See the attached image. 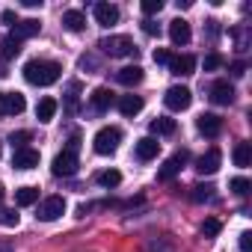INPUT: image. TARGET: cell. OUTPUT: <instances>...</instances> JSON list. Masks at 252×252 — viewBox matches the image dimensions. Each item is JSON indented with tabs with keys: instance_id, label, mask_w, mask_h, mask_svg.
I'll return each mask as SVG.
<instances>
[{
	"instance_id": "cell-1",
	"label": "cell",
	"mask_w": 252,
	"mask_h": 252,
	"mask_svg": "<svg viewBox=\"0 0 252 252\" xmlns=\"http://www.w3.org/2000/svg\"><path fill=\"white\" fill-rule=\"evenodd\" d=\"M60 74H63V65L54 63V60H30V63H24V77L33 86H51V83L60 80Z\"/></svg>"
},
{
	"instance_id": "cell-2",
	"label": "cell",
	"mask_w": 252,
	"mask_h": 252,
	"mask_svg": "<svg viewBox=\"0 0 252 252\" xmlns=\"http://www.w3.org/2000/svg\"><path fill=\"white\" fill-rule=\"evenodd\" d=\"M119 143H122V131L113 128V125H107V128H101V131L95 134L92 149H95L98 155H113V152L119 149Z\"/></svg>"
},
{
	"instance_id": "cell-3",
	"label": "cell",
	"mask_w": 252,
	"mask_h": 252,
	"mask_svg": "<svg viewBox=\"0 0 252 252\" xmlns=\"http://www.w3.org/2000/svg\"><path fill=\"white\" fill-rule=\"evenodd\" d=\"M98 48H101L107 57H131V54L137 51L128 36H104V39L98 42Z\"/></svg>"
},
{
	"instance_id": "cell-4",
	"label": "cell",
	"mask_w": 252,
	"mask_h": 252,
	"mask_svg": "<svg viewBox=\"0 0 252 252\" xmlns=\"http://www.w3.org/2000/svg\"><path fill=\"white\" fill-rule=\"evenodd\" d=\"M163 104H166L169 110L181 113V110H187V107L193 104V92H190L187 86H169L166 95H163Z\"/></svg>"
},
{
	"instance_id": "cell-5",
	"label": "cell",
	"mask_w": 252,
	"mask_h": 252,
	"mask_svg": "<svg viewBox=\"0 0 252 252\" xmlns=\"http://www.w3.org/2000/svg\"><path fill=\"white\" fill-rule=\"evenodd\" d=\"M63 214H65V199H63V196H48V199L39 205L36 220H42V222H54V220H60Z\"/></svg>"
},
{
	"instance_id": "cell-6",
	"label": "cell",
	"mask_w": 252,
	"mask_h": 252,
	"mask_svg": "<svg viewBox=\"0 0 252 252\" xmlns=\"http://www.w3.org/2000/svg\"><path fill=\"white\" fill-rule=\"evenodd\" d=\"M77 152H60L57 158H54V166H51V172L57 175V178H68V175H74L77 172Z\"/></svg>"
},
{
	"instance_id": "cell-7",
	"label": "cell",
	"mask_w": 252,
	"mask_h": 252,
	"mask_svg": "<svg viewBox=\"0 0 252 252\" xmlns=\"http://www.w3.org/2000/svg\"><path fill=\"white\" fill-rule=\"evenodd\" d=\"M187 160H190V152H187V149L175 152V155H172V158H169L160 169H158V181H172V178L184 169V163H187Z\"/></svg>"
},
{
	"instance_id": "cell-8",
	"label": "cell",
	"mask_w": 252,
	"mask_h": 252,
	"mask_svg": "<svg viewBox=\"0 0 252 252\" xmlns=\"http://www.w3.org/2000/svg\"><path fill=\"white\" fill-rule=\"evenodd\" d=\"M27 101L21 92H0V116H18L24 113Z\"/></svg>"
},
{
	"instance_id": "cell-9",
	"label": "cell",
	"mask_w": 252,
	"mask_h": 252,
	"mask_svg": "<svg viewBox=\"0 0 252 252\" xmlns=\"http://www.w3.org/2000/svg\"><path fill=\"white\" fill-rule=\"evenodd\" d=\"M220 163H222L220 149H208V152L196 160V172H199V175H214V172L220 169Z\"/></svg>"
},
{
	"instance_id": "cell-10",
	"label": "cell",
	"mask_w": 252,
	"mask_h": 252,
	"mask_svg": "<svg viewBox=\"0 0 252 252\" xmlns=\"http://www.w3.org/2000/svg\"><path fill=\"white\" fill-rule=\"evenodd\" d=\"M196 128H199V134H205V137H220L222 119H220L217 113H202V116L196 119Z\"/></svg>"
},
{
	"instance_id": "cell-11",
	"label": "cell",
	"mask_w": 252,
	"mask_h": 252,
	"mask_svg": "<svg viewBox=\"0 0 252 252\" xmlns=\"http://www.w3.org/2000/svg\"><path fill=\"white\" fill-rule=\"evenodd\" d=\"M211 101L220 104V107H228V104L234 101V86H231L228 80H217V83L211 86Z\"/></svg>"
},
{
	"instance_id": "cell-12",
	"label": "cell",
	"mask_w": 252,
	"mask_h": 252,
	"mask_svg": "<svg viewBox=\"0 0 252 252\" xmlns=\"http://www.w3.org/2000/svg\"><path fill=\"white\" fill-rule=\"evenodd\" d=\"M12 166L15 169H36L39 166V152L36 149H15V155H12Z\"/></svg>"
},
{
	"instance_id": "cell-13",
	"label": "cell",
	"mask_w": 252,
	"mask_h": 252,
	"mask_svg": "<svg viewBox=\"0 0 252 252\" xmlns=\"http://www.w3.org/2000/svg\"><path fill=\"white\" fill-rule=\"evenodd\" d=\"M143 68L140 65H125V68H119L116 71V80L122 83V86H128V89H134V86H140L143 83Z\"/></svg>"
},
{
	"instance_id": "cell-14",
	"label": "cell",
	"mask_w": 252,
	"mask_h": 252,
	"mask_svg": "<svg viewBox=\"0 0 252 252\" xmlns=\"http://www.w3.org/2000/svg\"><path fill=\"white\" fill-rule=\"evenodd\" d=\"M39 30H42V24H39L36 18H24V21L12 24V33H9V36H15L18 42H24V39H33V36H39Z\"/></svg>"
},
{
	"instance_id": "cell-15",
	"label": "cell",
	"mask_w": 252,
	"mask_h": 252,
	"mask_svg": "<svg viewBox=\"0 0 252 252\" xmlns=\"http://www.w3.org/2000/svg\"><path fill=\"white\" fill-rule=\"evenodd\" d=\"M95 21L101 24V27H113L116 21H119V9L113 6V3H95Z\"/></svg>"
},
{
	"instance_id": "cell-16",
	"label": "cell",
	"mask_w": 252,
	"mask_h": 252,
	"mask_svg": "<svg viewBox=\"0 0 252 252\" xmlns=\"http://www.w3.org/2000/svg\"><path fill=\"white\" fill-rule=\"evenodd\" d=\"M169 39H172V45H187L190 42V24L184 21V18H175V21H169Z\"/></svg>"
},
{
	"instance_id": "cell-17",
	"label": "cell",
	"mask_w": 252,
	"mask_h": 252,
	"mask_svg": "<svg viewBox=\"0 0 252 252\" xmlns=\"http://www.w3.org/2000/svg\"><path fill=\"white\" fill-rule=\"evenodd\" d=\"M89 104H92L95 113H107V110L113 107V92H110L107 86H98V89L89 95Z\"/></svg>"
},
{
	"instance_id": "cell-18",
	"label": "cell",
	"mask_w": 252,
	"mask_h": 252,
	"mask_svg": "<svg viewBox=\"0 0 252 252\" xmlns=\"http://www.w3.org/2000/svg\"><path fill=\"white\" fill-rule=\"evenodd\" d=\"M193 68H196V60H193L190 54L172 57V63H169V71H172L175 77H187V74H193Z\"/></svg>"
},
{
	"instance_id": "cell-19",
	"label": "cell",
	"mask_w": 252,
	"mask_h": 252,
	"mask_svg": "<svg viewBox=\"0 0 252 252\" xmlns=\"http://www.w3.org/2000/svg\"><path fill=\"white\" fill-rule=\"evenodd\" d=\"M158 152H160V143H158L155 137H143V140H137V158H140V160H155Z\"/></svg>"
},
{
	"instance_id": "cell-20",
	"label": "cell",
	"mask_w": 252,
	"mask_h": 252,
	"mask_svg": "<svg viewBox=\"0 0 252 252\" xmlns=\"http://www.w3.org/2000/svg\"><path fill=\"white\" fill-rule=\"evenodd\" d=\"M140 110H143V98H140V95H122V98H119V113H122V116L131 119V116H137Z\"/></svg>"
},
{
	"instance_id": "cell-21",
	"label": "cell",
	"mask_w": 252,
	"mask_h": 252,
	"mask_svg": "<svg viewBox=\"0 0 252 252\" xmlns=\"http://www.w3.org/2000/svg\"><path fill=\"white\" fill-rule=\"evenodd\" d=\"M63 27L71 30V33H80L86 27V15L80 9H68V12H63Z\"/></svg>"
},
{
	"instance_id": "cell-22",
	"label": "cell",
	"mask_w": 252,
	"mask_h": 252,
	"mask_svg": "<svg viewBox=\"0 0 252 252\" xmlns=\"http://www.w3.org/2000/svg\"><path fill=\"white\" fill-rule=\"evenodd\" d=\"M152 134H158V137H169V134H175V119H169V116H158V119H152Z\"/></svg>"
},
{
	"instance_id": "cell-23",
	"label": "cell",
	"mask_w": 252,
	"mask_h": 252,
	"mask_svg": "<svg viewBox=\"0 0 252 252\" xmlns=\"http://www.w3.org/2000/svg\"><path fill=\"white\" fill-rule=\"evenodd\" d=\"M39 202V187H18L15 190V205L18 208H30Z\"/></svg>"
},
{
	"instance_id": "cell-24",
	"label": "cell",
	"mask_w": 252,
	"mask_h": 252,
	"mask_svg": "<svg viewBox=\"0 0 252 252\" xmlns=\"http://www.w3.org/2000/svg\"><path fill=\"white\" fill-rule=\"evenodd\" d=\"M57 116V101L54 98H42L39 104H36V119L39 122H51Z\"/></svg>"
},
{
	"instance_id": "cell-25",
	"label": "cell",
	"mask_w": 252,
	"mask_h": 252,
	"mask_svg": "<svg viewBox=\"0 0 252 252\" xmlns=\"http://www.w3.org/2000/svg\"><path fill=\"white\" fill-rule=\"evenodd\" d=\"M234 163L237 166H249L252 163V146L249 143H237L234 146Z\"/></svg>"
},
{
	"instance_id": "cell-26",
	"label": "cell",
	"mask_w": 252,
	"mask_h": 252,
	"mask_svg": "<svg viewBox=\"0 0 252 252\" xmlns=\"http://www.w3.org/2000/svg\"><path fill=\"white\" fill-rule=\"evenodd\" d=\"M98 184L107 187V190L110 187H119L122 184V172L119 169H104V172H98Z\"/></svg>"
},
{
	"instance_id": "cell-27",
	"label": "cell",
	"mask_w": 252,
	"mask_h": 252,
	"mask_svg": "<svg viewBox=\"0 0 252 252\" xmlns=\"http://www.w3.org/2000/svg\"><path fill=\"white\" fill-rule=\"evenodd\" d=\"M0 48H3V51H0V54H3V60H12V57L21 54V42L15 36H6L3 42H0Z\"/></svg>"
},
{
	"instance_id": "cell-28",
	"label": "cell",
	"mask_w": 252,
	"mask_h": 252,
	"mask_svg": "<svg viewBox=\"0 0 252 252\" xmlns=\"http://www.w3.org/2000/svg\"><path fill=\"white\" fill-rule=\"evenodd\" d=\"M231 39H234V45H237V54H246V51H249V27L231 30Z\"/></svg>"
},
{
	"instance_id": "cell-29",
	"label": "cell",
	"mask_w": 252,
	"mask_h": 252,
	"mask_svg": "<svg viewBox=\"0 0 252 252\" xmlns=\"http://www.w3.org/2000/svg\"><path fill=\"white\" fill-rule=\"evenodd\" d=\"M193 202H214V187L211 184H196L193 187Z\"/></svg>"
},
{
	"instance_id": "cell-30",
	"label": "cell",
	"mask_w": 252,
	"mask_h": 252,
	"mask_svg": "<svg viewBox=\"0 0 252 252\" xmlns=\"http://www.w3.org/2000/svg\"><path fill=\"white\" fill-rule=\"evenodd\" d=\"M33 140V134L30 131H12L9 134V143H12V149H27V143Z\"/></svg>"
},
{
	"instance_id": "cell-31",
	"label": "cell",
	"mask_w": 252,
	"mask_h": 252,
	"mask_svg": "<svg viewBox=\"0 0 252 252\" xmlns=\"http://www.w3.org/2000/svg\"><path fill=\"white\" fill-rule=\"evenodd\" d=\"M18 214H15V208H0V225H6V228H15L18 225Z\"/></svg>"
},
{
	"instance_id": "cell-32",
	"label": "cell",
	"mask_w": 252,
	"mask_h": 252,
	"mask_svg": "<svg viewBox=\"0 0 252 252\" xmlns=\"http://www.w3.org/2000/svg\"><path fill=\"white\" fill-rule=\"evenodd\" d=\"M228 187H231V193H237V196H246L252 184H249V178H231V181H228Z\"/></svg>"
},
{
	"instance_id": "cell-33",
	"label": "cell",
	"mask_w": 252,
	"mask_h": 252,
	"mask_svg": "<svg viewBox=\"0 0 252 252\" xmlns=\"http://www.w3.org/2000/svg\"><path fill=\"white\" fill-rule=\"evenodd\" d=\"M202 234H205V237H217V234H220V220L208 217V220L202 222Z\"/></svg>"
},
{
	"instance_id": "cell-34",
	"label": "cell",
	"mask_w": 252,
	"mask_h": 252,
	"mask_svg": "<svg viewBox=\"0 0 252 252\" xmlns=\"http://www.w3.org/2000/svg\"><path fill=\"white\" fill-rule=\"evenodd\" d=\"M140 9H143L146 15H158V12L163 9V0H143V3H140Z\"/></svg>"
},
{
	"instance_id": "cell-35",
	"label": "cell",
	"mask_w": 252,
	"mask_h": 252,
	"mask_svg": "<svg viewBox=\"0 0 252 252\" xmlns=\"http://www.w3.org/2000/svg\"><path fill=\"white\" fill-rule=\"evenodd\" d=\"M202 65H205V71H217V68L222 65V57H220V54H208Z\"/></svg>"
},
{
	"instance_id": "cell-36",
	"label": "cell",
	"mask_w": 252,
	"mask_h": 252,
	"mask_svg": "<svg viewBox=\"0 0 252 252\" xmlns=\"http://www.w3.org/2000/svg\"><path fill=\"white\" fill-rule=\"evenodd\" d=\"M152 57H155V63H158V65H169V63H172V54H169L166 48H158Z\"/></svg>"
},
{
	"instance_id": "cell-37",
	"label": "cell",
	"mask_w": 252,
	"mask_h": 252,
	"mask_svg": "<svg viewBox=\"0 0 252 252\" xmlns=\"http://www.w3.org/2000/svg\"><path fill=\"white\" fill-rule=\"evenodd\" d=\"M77 92H80V86H77V83H71V86H68V110H74V107H77Z\"/></svg>"
},
{
	"instance_id": "cell-38",
	"label": "cell",
	"mask_w": 252,
	"mask_h": 252,
	"mask_svg": "<svg viewBox=\"0 0 252 252\" xmlns=\"http://www.w3.org/2000/svg\"><path fill=\"white\" fill-rule=\"evenodd\" d=\"M240 252H252V234L240 231Z\"/></svg>"
},
{
	"instance_id": "cell-39",
	"label": "cell",
	"mask_w": 252,
	"mask_h": 252,
	"mask_svg": "<svg viewBox=\"0 0 252 252\" xmlns=\"http://www.w3.org/2000/svg\"><path fill=\"white\" fill-rule=\"evenodd\" d=\"M143 33H149V36H160V27H158L155 21H143Z\"/></svg>"
},
{
	"instance_id": "cell-40",
	"label": "cell",
	"mask_w": 252,
	"mask_h": 252,
	"mask_svg": "<svg viewBox=\"0 0 252 252\" xmlns=\"http://www.w3.org/2000/svg\"><path fill=\"white\" fill-rule=\"evenodd\" d=\"M243 74H246V65L243 63H234L231 65V77H243Z\"/></svg>"
},
{
	"instance_id": "cell-41",
	"label": "cell",
	"mask_w": 252,
	"mask_h": 252,
	"mask_svg": "<svg viewBox=\"0 0 252 252\" xmlns=\"http://www.w3.org/2000/svg\"><path fill=\"white\" fill-rule=\"evenodd\" d=\"M0 21H3V24H12V21H15V24H18V18H15V12H12V9H6L3 15H0Z\"/></svg>"
},
{
	"instance_id": "cell-42",
	"label": "cell",
	"mask_w": 252,
	"mask_h": 252,
	"mask_svg": "<svg viewBox=\"0 0 252 252\" xmlns=\"http://www.w3.org/2000/svg\"><path fill=\"white\" fill-rule=\"evenodd\" d=\"M24 6H30V9H36V6H42V0H21Z\"/></svg>"
},
{
	"instance_id": "cell-43",
	"label": "cell",
	"mask_w": 252,
	"mask_h": 252,
	"mask_svg": "<svg viewBox=\"0 0 252 252\" xmlns=\"http://www.w3.org/2000/svg\"><path fill=\"white\" fill-rule=\"evenodd\" d=\"M3 74H6V65H3V63H0V77H3Z\"/></svg>"
},
{
	"instance_id": "cell-44",
	"label": "cell",
	"mask_w": 252,
	"mask_h": 252,
	"mask_svg": "<svg viewBox=\"0 0 252 252\" xmlns=\"http://www.w3.org/2000/svg\"><path fill=\"white\" fill-rule=\"evenodd\" d=\"M3 193H6V190H3V184H0V202H3Z\"/></svg>"
}]
</instances>
